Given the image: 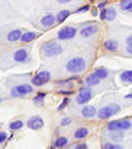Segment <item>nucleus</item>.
<instances>
[{
    "label": "nucleus",
    "instance_id": "obj_11",
    "mask_svg": "<svg viewBox=\"0 0 132 149\" xmlns=\"http://www.w3.org/2000/svg\"><path fill=\"white\" fill-rule=\"evenodd\" d=\"M54 23H57V17H54L53 15H46V16H44L41 19V24L42 26H45V28H49V26H52Z\"/></svg>",
    "mask_w": 132,
    "mask_h": 149
},
{
    "label": "nucleus",
    "instance_id": "obj_39",
    "mask_svg": "<svg viewBox=\"0 0 132 149\" xmlns=\"http://www.w3.org/2000/svg\"><path fill=\"white\" fill-rule=\"evenodd\" d=\"M59 3H69V1H71V0H58Z\"/></svg>",
    "mask_w": 132,
    "mask_h": 149
},
{
    "label": "nucleus",
    "instance_id": "obj_13",
    "mask_svg": "<svg viewBox=\"0 0 132 149\" xmlns=\"http://www.w3.org/2000/svg\"><path fill=\"white\" fill-rule=\"evenodd\" d=\"M21 36H23L21 31H20V29H15V31L9 32V33L7 34V40H8L9 42H16L17 40H21Z\"/></svg>",
    "mask_w": 132,
    "mask_h": 149
},
{
    "label": "nucleus",
    "instance_id": "obj_7",
    "mask_svg": "<svg viewBox=\"0 0 132 149\" xmlns=\"http://www.w3.org/2000/svg\"><path fill=\"white\" fill-rule=\"evenodd\" d=\"M77 34V29L74 26H65L58 32V38L59 40H70Z\"/></svg>",
    "mask_w": 132,
    "mask_h": 149
},
{
    "label": "nucleus",
    "instance_id": "obj_5",
    "mask_svg": "<svg viewBox=\"0 0 132 149\" xmlns=\"http://www.w3.org/2000/svg\"><path fill=\"white\" fill-rule=\"evenodd\" d=\"M93 98V91L90 87H82L79 90V94L77 95V103L78 104H85Z\"/></svg>",
    "mask_w": 132,
    "mask_h": 149
},
{
    "label": "nucleus",
    "instance_id": "obj_2",
    "mask_svg": "<svg viewBox=\"0 0 132 149\" xmlns=\"http://www.w3.org/2000/svg\"><path fill=\"white\" fill-rule=\"evenodd\" d=\"M66 69H68L69 73H73V74L82 73L86 69V61L83 58H81V57H75V58L70 59L66 63Z\"/></svg>",
    "mask_w": 132,
    "mask_h": 149
},
{
    "label": "nucleus",
    "instance_id": "obj_3",
    "mask_svg": "<svg viewBox=\"0 0 132 149\" xmlns=\"http://www.w3.org/2000/svg\"><path fill=\"white\" fill-rule=\"evenodd\" d=\"M120 111V106L118 104H108V106H104L101 110L98 111V118L99 119H108L111 116L116 115V113Z\"/></svg>",
    "mask_w": 132,
    "mask_h": 149
},
{
    "label": "nucleus",
    "instance_id": "obj_10",
    "mask_svg": "<svg viewBox=\"0 0 132 149\" xmlns=\"http://www.w3.org/2000/svg\"><path fill=\"white\" fill-rule=\"evenodd\" d=\"M96 32H98V26L89 25V26H85L83 29H81V36L82 37H90V36H94Z\"/></svg>",
    "mask_w": 132,
    "mask_h": 149
},
{
    "label": "nucleus",
    "instance_id": "obj_26",
    "mask_svg": "<svg viewBox=\"0 0 132 149\" xmlns=\"http://www.w3.org/2000/svg\"><path fill=\"white\" fill-rule=\"evenodd\" d=\"M115 17H116V11H115V9H114V8H108V9H107V19L106 20L112 21Z\"/></svg>",
    "mask_w": 132,
    "mask_h": 149
},
{
    "label": "nucleus",
    "instance_id": "obj_9",
    "mask_svg": "<svg viewBox=\"0 0 132 149\" xmlns=\"http://www.w3.org/2000/svg\"><path fill=\"white\" fill-rule=\"evenodd\" d=\"M13 59L16 62H25L28 59V52L24 50V49H19V50L15 52Z\"/></svg>",
    "mask_w": 132,
    "mask_h": 149
},
{
    "label": "nucleus",
    "instance_id": "obj_16",
    "mask_svg": "<svg viewBox=\"0 0 132 149\" xmlns=\"http://www.w3.org/2000/svg\"><path fill=\"white\" fill-rule=\"evenodd\" d=\"M99 82H101V78H98L94 73L90 74V75H87V78H86V83L89 86H96V84H99Z\"/></svg>",
    "mask_w": 132,
    "mask_h": 149
},
{
    "label": "nucleus",
    "instance_id": "obj_15",
    "mask_svg": "<svg viewBox=\"0 0 132 149\" xmlns=\"http://www.w3.org/2000/svg\"><path fill=\"white\" fill-rule=\"evenodd\" d=\"M69 16H70V11H69V9H64V11H59L58 15H57V23H58V24L64 23V21L68 19Z\"/></svg>",
    "mask_w": 132,
    "mask_h": 149
},
{
    "label": "nucleus",
    "instance_id": "obj_38",
    "mask_svg": "<svg viewBox=\"0 0 132 149\" xmlns=\"http://www.w3.org/2000/svg\"><path fill=\"white\" fill-rule=\"evenodd\" d=\"M127 52L132 54V45H127Z\"/></svg>",
    "mask_w": 132,
    "mask_h": 149
},
{
    "label": "nucleus",
    "instance_id": "obj_28",
    "mask_svg": "<svg viewBox=\"0 0 132 149\" xmlns=\"http://www.w3.org/2000/svg\"><path fill=\"white\" fill-rule=\"evenodd\" d=\"M103 149H123L120 145L118 144H111V143H106L103 145Z\"/></svg>",
    "mask_w": 132,
    "mask_h": 149
},
{
    "label": "nucleus",
    "instance_id": "obj_27",
    "mask_svg": "<svg viewBox=\"0 0 132 149\" xmlns=\"http://www.w3.org/2000/svg\"><path fill=\"white\" fill-rule=\"evenodd\" d=\"M24 124H23V121L21 120H16V121H12L11 124H9V127H11V130H20L21 127H23Z\"/></svg>",
    "mask_w": 132,
    "mask_h": 149
},
{
    "label": "nucleus",
    "instance_id": "obj_36",
    "mask_svg": "<svg viewBox=\"0 0 132 149\" xmlns=\"http://www.w3.org/2000/svg\"><path fill=\"white\" fill-rule=\"evenodd\" d=\"M75 149H87V145L86 144H78V145L75 146Z\"/></svg>",
    "mask_w": 132,
    "mask_h": 149
},
{
    "label": "nucleus",
    "instance_id": "obj_19",
    "mask_svg": "<svg viewBox=\"0 0 132 149\" xmlns=\"http://www.w3.org/2000/svg\"><path fill=\"white\" fill-rule=\"evenodd\" d=\"M110 137H111V140H114V141H120V140H123V132L119 130L111 131V132H110Z\"/></svg>",
    "mask_w": 132,
    "mask_h": 149
},
{
    "label": "nucleus",
    "instance_id": "obj_1",
    "mask_svg": "<svg viewBox=\"0 0 132 149\" xmlns=\"http://www.w3.org/2000/svg\"><path fill=\"white\" fill-rule=\"evenodd\" d=\"M41 53L44 57H54L58 56L59 53H62V46L59 42L57 41H49L45 42L41 46Z\"/></svg>",
    "mask_w": 132,
    "mask_h": 149
},
{
    "label": "nucleus",
    "instance_id": "obj_17",
    "mask_svg": "<svg viewBox=\"0 0 132 149\" xmlns=\"http://www.w3.org/2000/svg\"><path fill=\"white\" fill-rule=\"evenodd\" d=\"M104 48L110 52H115L118 49V42L114 40H107V41H104Z\"/></svg>",
    "mask_w": 132,
    "mask_h": 149
},
{
    "label": "nucleus",
    "instance_id": "obj_40",
    "mask_svg": "<svg viewBox=\"0 0 132 149\" xmlns=\"http://www.w3.org/2000/svg\"><path fill=\"white\" fill-rule=\"evenodd\" d=\"M126 99H132V94H128V95H126Z\"/></svg>",
    "mask_w": 132,
    "mask_h": 149
},
{
    "label": "nucleus",
    "instance_id": "obj_41",
    "mask_svg": "<svg viewBox=\"0 0 132 149\" xmlns=\"http://www.w3.org/2000/svg\"><path fill=\"white\" fill-rule=\"evenodd\" d=\"M93 15H94V16H96V15H98V11H96V9H94V11H93Z\"/></svg>",
    "mask_w": 132,
    "mask_h": 149
},
{
    "label": "nucleus",
    "instance_id": "obj_8",
    "mask_svg": "<svg viewBox=\"0 0 132 149\" xmlns=\"http://www.w3.org/2000/svg\"><path fill=\"white\" fill-rule=\"evenodd\" d=\"M28 127L31 130H41L44 127V120H42L40 116H32L28 120Z\"/></svg>",
    "mask_w": 132,
    "mask_h": 149
},
{
    "label": "nucleus",
    "instance_id": "obj_33",
    "mask_svg": "<svg viewBox=\"0 0 132 149\" xmlns=\"http://www.w3.org/2000/svg\"><path fill=\"white\" fill-rule=\"evenodd\" d=\"M107 19V9H101V20Z\"/></svg>",
    "mask_w": 132,
    "mask_h": 149
},
{
    "label": "nucleus",
    "instance_id": "obj_20",
    "mask_svg": "<svg viewBox=\"0 0 132 149\" xmlns=\"http://www.w3.org/2000/svg\"><path fill=\"white\" fill-rule=\"evenodd\" d=\"M87 133H89V131H87L86 128H83V127H81V128H78V130L75 131L74 137H75L77 140H79V139H85L87 136Z\"/></svg>",
    "mask_w": 132,
    "mask_h": 149
},
{
    "label": "nucleus",
    "instance_id": "obj_22",
    "mask_svg": "<svg viewBox=\"0 0 132 149\" xmlns=\"http://www.w3.org/2000/svg\"><path fill=\"white\" fill-rule=\"evenodd\" d=\"M119 6H120V8L124 9V11L132 12V0H122Z\"/></svg>",
    "mask_w": 132,
    "mask_h": 149
},
{
    "label": "nucleus",
    "instance_id": "obj_32",
    "mask_svg": "<svg viewBox=\"0 0 132 149\" xmlns=\"http://www.w3.org/2000/svg\"><path fill=\"white\" fill-rule=\"evenodd\" d=\"M89 9H90V7H89V6H85V7H81V8H78L75 12H77V13H79V12H87Z\"/></svg>",
    "mask_w": 132,
    "mask_h": 149
},
{
    "label": "nucleus",
    "instance_id": "obj_21",
    "mask_svg": "<svg viewBox=\"0 0 132 149\" xmlns=\"http://www.w3.org/2000/svg\"><path fill=\"white\" fill-rule=\"evenodd\" d=\"M94 74H95L98 78H101V79H106L107 77H108V71H107L104 68H98V69H95Z\"/></svg>",
    "mask_w": 132,
    "mask_h": 149
},
{
    "label": "nucleus",
    "instance_id": "obj_31",
    "mask_svg": "<svg viewBox=\"0 0 132 149\" xmlns=\"http://www.w3.org/2000/svg\"><path fill=\"white\" fill-rule=\"evenodd\" d=\"M71 119L70 118H65V119H62V121H61V124L62 125H69V124H71Z\"/></svg>",
    "mask_w": 132,
    "mask_h": 149
},
{
    "label": "nucleus",
    "instance_id": "obj_35",
    "mask_svg": "<svg viewBox=\"0 0 132 149\" xmlns=\"http://www.w3.org/2000/svg\"><path fill=\"white\" fill-rule=\"evenodd\" d=\"M106 4H107V0H103L102 3H99V4H98V8L104 9V7H106Z\"/></svg>",
    "mask_w": 132,
    "mask_h": 149
},
{
    "label": "nucleus",
    "instance_id": "obj_14",
    "mask_svg": "<svg viewBox=\"0 0 132 149\" xmlns=\"http://www.w3.org/2000/svg\"><path fill=\"white\" fill-rule=\"evenodd\" d=\"M16 88L19 90V93L21 95H27V94H31L33 91V87H32L31 84H19Z\"/></svg>",
    "mask_w": 132,
    "mask_h": 149
},
{
    "label": "nucleus",
    "instance_id": "obj_18",
    "mask_svg": "<svg viewBox=\"0 0 132 149\" xmlns=\"http://www.w3.org/2000/svg\"><path fill=\"white\" fill-rule=\"evenodd\" d=\"M36 37H37V34L34 33V32H25V33L21 36V42H31V41H33Z\"/></svg>",
    "mask_w": 132,
    "mask_h": 149
},
{
    "label": "nucleus",
    "instance_id": "obj_34",
    "mask_svg": "<svg viewBox=\"0 0 132 149\" xmlns=\"http://www.w3.org/2000/svg\"><path fill=\"white\" fill-rule=\"evenodd\" d=\"M7 137H8V136H7V133L6 132H1V133H0V143H4Z\"/></svg>",
    "mask_w": 132,
    "mask_h": 149
},
{
    "label": "nucleus",
    "instance_id": "obj_12",
    "mask_svg": "<svg viewBox=\"0 0 132 149\" xmlns=\"http://www.w3.org/2000/svg\"><path fill=\"white\" fill-rule=\"evenodd\" d=\"M95 112H96V110L94 106H85L82 108V116L86 119H90L93 116H95Z\"/></svg>",
    "mask_w": 132,
    "mask_h": 149
},
{
    "label": "nucleus",
    "instance_id": "obj_29",
    "mask_svg": "<svg viewBox=\"0 0 132 149\" xmlns=\"http://www.w3.org/2000/svg\"><path fill=\"white\" fill-rule=\"evenodd\" d=\"M11 95L13 96V98H19V96H23V95H21V94L19 93V90H17L16 87H13V88H12V90H11Z\"/></svg>",
    "mask_w": 132,
    "mask_h": 149
},
{
    "label": "nucleus",
    "instance_id": "obj_24",
    "mask_svg": "<svg viewBox=\"0 0 132 149\" xmlns=\"http://www.w3.org/2000/svg\"><path fill=\"white\" fill-rule=\"evenodd\" d=\"M68 139L66 137H58L56 141H54V148H62V146L68 145Z\"/></svg>",
    "mask_w": 132,
    "mask_h": 149
},
{
    "label": "nucleus",
    "instance_id": "obj_30",
    "mask_svg": "<svg viewBox=\"0 0 132 149\" xmlns=\"http://www.w3.org/2000/svg\"><path fill=\"white\" fill-rule=\"evenodd\" d=\"M68 103H69V98H65L64 100H62L61 106H59V107H58V111H62V110H64V108L66 107V106H68Z\"/></svg>",
    "mask_w": 132,
    "mask_h": 149
},
{
    "label": "nucleus",
    "instance_id": "obj_37",
    "mask_svg": "<svg viewBox=\"0 0 132 149\" xmlns=\"http://www.w3.org/2000/svg\"><path fill=\"white\" fill-rule=\"evenodd\" d=\"M127 45H132V36H129L127 38Z\"/></svg>",
    "mask_w": 132,
    "mask_h": 149
},
{
    "label": "nucleus",
    "instance_id": "obj_23",
    "mask_svg": "<svg viewBox=\"0 0 132 149\" xmlns=\"http://www.w3.org/2000/svg\"><path fill=\"white\" fill-rule=\"evenodd\" d=\"M120 79L123 82H127V83H132V70L124 71V73L120 74Z\"/></svg>",
    "mask_w": 132,
    "mask_h": 149
},
{
    "label": "nucleus",
    "instance_id": "obj_6",
    "mask_svg": "<svg viewBox=\"0 0 132 149\" xmlns=\"http://www.w3.org/2000/svg\"><path fill=\"white\" fill-rule=\"evenodd\" d=\"M50 73L49 71H41L38 73L37 75H34L32 78V84H36V86H42V84H45L46 82L50 81Z\"/></svg>",
    "mask_w": 132,
    "mask_h": 149
},
{
    "label": "nucleus",
    "instance_id": "obj_4",
    "mask_svg": "<svg viewBox=\"0 0 132 149\" xmlns=\"http://www.w3.org/2000/svg\"><path fill=\"white\" fill-rule=\"evenodd\" d=\"M107 128H108L110 131H115V130L126 131V130L131 128V121L129 120H114L107 124Z\"/></svg>",
    "mask_w": 132,
    "mask_h": 149
},
{
    "label": "nucleus",
    "instance_id": "obj_25",
    "mask_svg": "<svg viewBox=\"0 0 132 149\" xmlns=\"http://www.w3.org/2000/svg\"><path fill=\"white\" fill-rule=\"evenodd\" d=\"M44 98H45V94H44V93H38L33 98L34 104H42V102H44Z\"/></svg>",
    "mask_w": 132,
    "mask_h": 149
}]
</instances>
